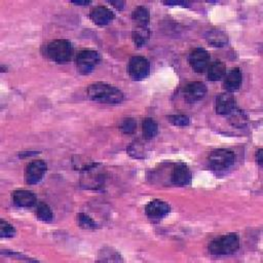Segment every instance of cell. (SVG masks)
<instances>
[{"mask_svg":"<svg viewBox=\"0 0 263 263\" xmlns=\"http://www.w3.org/2000/svg\"><path fill=\"white\" fill-rule=\"evenodd\" d=\"M88 96L91 100L103 104H119L125 100L123 92L105 83H95L91 85L87 90Z\"/></svg>","mask_w":263,"mask_h":263,"instance_id":"obj_1","label":"cell"},{"mask_svg":"<svg viewBox=\"0 0 263 263\" xmlns=\"http://www.w3.org/2000/svg\"><path fill=\"white\" fill-rule=\"evenodd\" d=\"M208 248L213 255H230L238 250L239 237L235 233L225 234L213 239Z\"/></svg>","mask_w":263,"mask_h":263,"instance_id":"obj_2","label":"cell"},{"mask_svg":"<svg viewBox=\"0 0 263 263\" xmlns=\"http://www.w3.org/2000/svg\"><path fill=\"white\" fill-rule=\"evenodd\" d=\"M46 54L50 60L56 63H66L72 57V47L68 41H54L47 46Z\"/></svg>","mask_w":263,"mask_h":263,"instance_id":"obj_3","label":"cell"},{"mask_svg":"<svg viewBox=\"0 0 263 263\" xmlns=\"http://www.w3.org/2000/svg\"><path fill=\"white\" fill-rule=\"evenodd\" d=\"M235 160V155L227 149H216L209 155V165L215 171H225L229 169Z\"/></svg>","mask_w":263,"mask_h":263,"instance_id":"obj_4","label":"cell"},{"mask_svg":"<svg viewBox=\"0 0 263 263\" xmlns=\"http://www.w3.org/2000/svg\"><path fill=\"white\" fill-rule=\"evenodd\" d=\"M100 62V55L93 50H85L76 56V67L80 74L87 75L91 73Z\"/></svg>","mask_w":263,"mask_h":263,"instance_id":"obj_5","label":"cell"},{"mask_svg":"<svg viewBox=\"0 0 263 263\" xmlns=\"http://www.w3.org/2000/svg\"><path fill=\"white\" fill-rule=\"evenodd\" d=\"M128 72L132 79L142 80L146 78L150 72L149 62L143 57H133L128 66Z\"/></svg>","mask_w":263,"mask_h":263,"instance_id":"obj_6","label":"cell"},{"mask_svg":"<svg viewBox=\"0 0 263 263\" xmlns=\"http://www.w3.org/2000/svg\"><path fill=\"white\" fill-rule=\"evenodd\" d=\"M47 170H48V166H47L46 161L41 160V159L31 161L27 166L26 171H25L26 182L30 185L38 183L44 178Z\"/></svg>","mask_w":263,"mask_h":263,"instance_id":"obj_7","label":"cell"},{"mask_svg":"<svg viewBox=\"0 0 263 263\" xmlns=\"http://www.w3.org/2000/svg\"><path fill=\"white\" fill-rule=\"evenodd\" d=\"M188 61L195 72L203 73L210 66V55L204 49H196L189 55Z\"/></svg>","mask_w":263,"mask_h":263,"instance_id":"obj_8","label":"cell"},{"mask_svg":"<svg viewBox=\"0 0 263 263\" xmlns=\"http://www.w3.org/2000/svg\"><path fill=\"white\" fill-rule=\"evenodd\" d=\"M207 94V87L200 82H192L183 90V96L187 103H196L205 98Z\"/></svg>","mask_w":263,"mask_h":263,"instance_id":"obj_9","label":"cell"},{"mask_svg":"<svg viewBox=\"0 0 263 263\" xmlns=\"http://www.w3.org/2000/svg\"><path fill=\"white\" fill-rule=\"evenodd\" d=\"M98 164L88 165L85 167V169L82 171L84 174V177L82 179V183H84L85 186L89 188H95L100 187V185L104 182L103 174L97 171Z\"/></svg>","mask_w":263,"mask_h":263,"instance_id":"obj_10","label":"cell"},{"mask_svg":"<svg viewBox=\"0 0 263 263\" xmlns=\"http://www.w3.org/2000/svg\"><path fill=\"white\" fill-rule=\"evenodd\" d=\"M171 211L170 206L159 199H154L152 201H150L146 208H145V213L146 215L154 220L157 219H161L165 216H167Z\"/></svg>","mask_w":263,"mask_h":263,"instance_id":"obj_11","label":"cell"},{"mask_svg":"<svg viewBox=\"0 0 263 263\" xmlns=\"http://www.w3.org/2000/svg\"><path fill=\"white\" fill-rule=\"evenodd\" d=\"M90 17L96 25L106 26L112 22V20L114 19V14L109 9L100 6V7L94 8L91 11Z\"/></svg>","mask_w":263,"mask_h":263,"instance_id":"obj_12","label":"cell"},{"mask_svg":"<svg viewBox=\"0 0 263 263\" xmlns=\"http://www.w3.org/2000/svg\"><path fill=\"white\" fill-rule=\"evenodd\" d=\"M235 109L234 98L230 93L220 94L216 99V111L221 115H228Z\"/></svg>","mask_w":263,"mask_h":263,"instance_id":"obj_13","label":"cell"},{"mask_svg":"<svg viewBox=\"0 0 263 263\" xmlns=\"http://www.w3.org/2000/svg\"><path fill=\"white\" fill-rule=\"evenodd\" d=\"M172 180L179 186H184L191 181V172L185 164H176L173 170Z\"/></svg>","mask_w":263,"mask_h":263,"instance_id":"obj_14","label":"cell"},{"mask_svg":"<svg viewBox=\"0 0 263 263\" xmlns=\"http://www.w3.org/2000/svg\"><path fill=\"white\" fill-rule=\"evenodd\" d=\"M13 200L18 207L30 208L36 204V196L29 190L20 189L13 193Z\"/></svg>","mask_w":263,"mask_h":263,"instance_id":"obj_15","label":"cell"},{"mask_svg":"<svg viewBox=\"0 0 263 263\" xmlns=\"http://www.w3.org/2000/svg\"><path fill=\"white\" fill-rule=\"evenodd\" d=\"M241 72L238 68L232 69L229 74H227L225 80H224V89L228 91V93L238 91L241 85Z\"/></svg>","mask_w":263,"mask_h":263,"instance_id":"obj_16","label":"cell"},{"mask_svg":"<svg viewBox=\"0 0 263 263\" xmlns=\"http://www.w3.org/2000/svg\"><path fill=\"white\" fill-rule=\"evenodd\" d=\"M226 73V68L224 63L216 61L208 67V78L211 82H218L224 77Z\"/></svg>","mask_w":263,"mask_h":263,"instance_id":"obj_17","label":"cell"},{"mask_svg":"<svg viewBox=\"0 0 263 263\" xmlns=\"http://www.w3.org/2000/svg\"><path fill=\"white\" fill-rule=\"evenodd\" d=\"M206 38L208 43L216 48H221L224 45L227 44V36L222 32L217 29H213L211 31H208L206 34Z\"/></svg>","mask_w":263,"mask_h":263,"instance_id":"obj_18","label":"cell"},{"mask_svg":"<svg viewBox=\"0 0 263 263\" xmlns=\"http://www.w3.org/2000/svg\"><path fill=\"white\" fill-rule=\"evenodd\" d=\"M133 20L140 26V28H146L150 21V14L147 8L138 7L133 13Z\"/></svg>","mask_w":263,"mask_h":263,"instance_id":"obj_19","label":"cell"},{"mask_svg":"<svg viewBox=\"0 0 263 263\" xmlns=\"http://www.w3.org/2000/svg\"><path fill=\"white\" fill-rule=\"evenodd\" d=\"M142 131L146 139L154 138L158 131L157 123L152 118H145L142 123Z\"/></svg>","mask_w":263,"mask_h":263,"instance_id":"obj_20","label":"cell"},{"mask_svg":"<svg viewBox=\"0 0 263 263\" xmlns=\"http://www.w3.org/2000/svg\"><path fill=\"white\" fill-rule=\"evenodd\" d=\"M36 215L37 218L44 222H51L54 218V214L53 211L51 210V208L45 204V203H41L37 206V210H36Z\"/></svg>","mask_w":263,"mask_h":263,"instance_id":"obj_21","label":"cell"},{"mask_svg":"<svg viewBox=\"0 0 263 263\" xmlns=\"http://www.w3.org/2000/svg\"><path fill=\"white\" fill-rule=\"evenodd\" d=\"M77 223L82 228H85V229L93 230V229H96L98 227L96 222L90 216H88L85 213H79L77 215Z\"/></svg>","mask_w":263,"mask_h":263,"instance_id":"obj_22","label":"cell"},{"mask_svg":"<svg viewBox=\"0 0 263 263\" xmlns=\"http://www.w3.org/2000/svg\"><path fill=\"white\" fill-rule=\"evenodd\" d=\"M169 122L176 127H187L190 125V118L185 114H173L168 117Z\"/></svg>","mask_w":263,"mask_h":263,"instance_id":"obj_23","label":"cell"},{"mask_svg":"<svg viewBox=\"0 0 263 263\" xmlns=\"http://www.w3.org/2000/svg\"><path fill=\"white\" fill-rule=\"evenodd\" d=\"M15 234H16V229L12 224H10L5 220L0 221V236L3 238L5 237L10 238L15 236Z\"/></svg>","mask_w":263,"mask_h":263,"instance_id":"obj_24","label":"cell"},{"mask_svg":"<svg viewBox=\"0 0 263 263\" xmlns=\"http://www.w3.org/2000/svg\"><path fill=\"white\" fill-rule=\"evenodd\" d=\"M137 129V123L134 118H125L119 125V130L124 134H133Z\"/></svg>","mask_w":263,"mask_h":263,"instance_id":"obj_25","label":"cell"},{"mask_svg":"<svg viewBox=\"0 0 263 263\" xmlns=\"http://www.w3.org/2000/svg\"><path fill=\"white\" fill-rule=\"evenodd\" d=\"M149 37L148 30L146 28H140V30L134 33V41L137 47H143Z\"/></svg>","mask_w":263,"mask_h":263,"instance_id":"obj_26","label":"cell"},{"mask_svg":"<svg viewBox=\"0 0 263 263\" xmlns=\"http://www.w3.org/2000/svg\"><path fill=\"white\" fill-rule=\"evenodd\" d=\"M231 116V123L232 125L236 126V127H242L246 125V115L240 111V110H236L234 109L230 114H228Z\"/></svg>","mask_w":263,"mask_h":263,"instance_id":"obj_27","label":"cell"},{"mask_svg":"<svg viewBox=\"0 0 263 263\" xmlns=\"http://www.w3.org/2000/svg\"><path fill=\"white\" fill-rule=\"evenodd\" d=\"M164 5L166 6H180V7H187L188 4L180 2V3H175V2H171V3H164Z\"/></svg>","mask_w":263,"mask_h":263,"instance_id":"obj_28","label":"cell"},{"mask_svg":"<svg viewBox=\"0 0 263 263\" xmlns=\"http://www.w3.org/2000/svg\"><path fill=\"white\" fill-rule=\"evenodd\" d=\"M256 158H257V163L259 166H262V149H259L258 152H257V155H256Z\"/></svg>","mask_w":263,"mask_h":263,"instance_id":"obj_29","label":"cell"},{"mask_svg":"<svg viewBox=\"0 0 263 263\" xmlns=\"http://www.w3.org/2000/svg\"><path fill=\"white\" fill-rule=\"evenodd\" d=\"M110 4L119 10H123L125 8V3H123V2H115V3H110Z\"/></svg>","mask_w":263,"mask_h":263,"instance_id":"obj_30","label":"cell"},{"mask_svg":"<svg viewBox=\"0 0 263 263\" xmlns=\"http://www.w3.org/2000/svg\"><path fill=\"white\" fill-rule=\"evenodd\" d=\"M72 4L77 5V6H89V5H91L90 2H73Z\"/></svg>","mask_w":263,"mask_h":263,"instance_id":"obj_31","label":"cell"}]
</instances>
